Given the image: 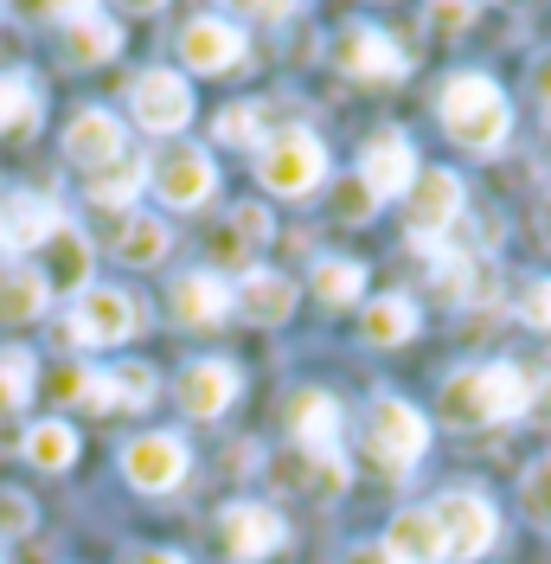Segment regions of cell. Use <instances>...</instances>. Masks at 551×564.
<instances>
[{
	"mask_svg": "<svg viewBox=\"0 0 551 564\" xmlns=\"http://www.w3.org/2000/svg\"><path fill=\"white\" fill-rule=\"evenodd\" d=\"M238 386H244V372L231 359H193V366H180L173 398H180L186 417H225L238 404Z\"/></svg>",
	"mask_w": 551,
	"mask_h": 564,
	"instance_id": "8fae6325",
	"label": "cell"
},
{
	"mask_svg": "<svg viewBox=\"0 0 551 564\" xmlns=\"http://www.w3.org/2000/svg\"><path fill=\"white\" fill-rule=\"evenodd\" d=\"M539 231H545V245H551V199H545V212H539Z\"/></svg>",
	"mask_w": 551,
	"mask_h": 564,
	"instance_id": "c3c4849f",
	"label": "cell"
},
{
	"mask_svg": "<svg viewBox=\"0 0 551 564\" xmlns=\"http://www.w3.org/2000/svg\"><path fill=\"white\" fill-rule=\"evenodd\" d=\"M136 327H141L136 295H122V289H84L77 315L65 321V340H77V347H122Z\"/></svg>",
	"mask_w": 551,
	"mask_h": 564,
	"instance_id": "5b68a950",
	"label": "cell"
},
{
	"mask_svg": "<svg viewBox=\"0 0 551 564\" xmlns=\"http://www.w3.org/2000/svg\"><path fill=\"white\" fill-rule=\"evenodd\" d=\"M341 218H353V225H366V218H372V212H379V199H372V193H366V180H341Z\"/></svg>",
	"mask_w": 551,
	"mask_h": 564,
	"instance_id": "8d00e7d4",
	"label": "cell"
},
{
	"mask_svg": "<svg viewBox=\"0 0 551 564\" xmlns=\"http://www.w3.org/2000/svg\"><path fill=\"white\" fill-rule=\"evenodd\" d=\"M39 250H45V270H39L45 289H65V295H71V289H84V282H90V245H84V231L58 225Z\"/></svg>",
	"mask_w": 551,
	"mask_h": 564,
	"instance_id": "603a6c76",
	"label": "cell"
},
{
	"mask_svg": "<svg viewBox=\"0 0 551 564\" xmlns=\"http://www.w3.org/2000/svg\"><path fill=\"white\" fill-rule=\"evenodd\" d=\"M26 129H39V90L33 77L7 70L0 77V135H26Z\"/></svg>",
	"mask_w": 551,
	"mask_h": 564,
	"instance_id": "4dcf8cb0",
	"label": "cell"
},
{
	"mask_svg": "<svg viewBox=\"0 0 551 564\" xmlns=\"http://www.w3.org/2000/svg\"><path fill=\"white\" fill-rule=\"evenodd\" d=\"M532 386L514 359H482V366H462L443 379V417L455 430H487V423H514L526 417Z\"/></svg>",
	"mask_w": 551,
	"mask_h": 564,
	"instance_id": "6da1fadb",
	"label": "cell"
},
{
	"mask_svg": "<svg viewBox=\"0 0 551 564\" xmlns=\"http://www.w3.org/2000/svg\"><path fill=\"white\" fill-rule=\"evenodd\" d=\"M122 52V26L104 20V13H84V20H71L65 33V58L71 65H109Z\"/></svg>",
	"mask_w": 551,
	"mask_h": 564,
	"instance_id": "484cf974",
	"label": "cell"
},
{
	"mask_svg": "<svg viewBox=\"0 0 551 564\" xmlns=\"http://www.w3.org/2000/svg\"><path fill=\"white\" fill-rule=\"evenodd\" d=\"M45 302H52V289H45L39 270H20V263L0 270V327H26V321H39Z\"/></svg>",
	"mask_w": 551,
	"mask_h": 564,
	"instance_id": "cb8c5ba5",
	"label": "cell"
},
{
	"mask_svg": "<svg viewBox=\"0 0 551 564\" xmlns=\"http://www.w3.org/2000/svg\"><path fill=\"white\" fill-rule=\"evenodd\" d=\"M430 513H436V527H443V552L455 564L482 558L487 545L500 539V520H494V507H487L482 494H443V500H430Z\"/></svg>",
	"mask_w": 551,
	"mask_h": 564,
	"instance_id": "52a82bcc",
	"label": "cell"
},
{
	"mask_svg": "<svg viewBox=\"0 0 551 564\" xmlns=\"http://www.w3.org/2000/svg\"><path fill=\"white\" fill-rule=\"evenodd\" d=\"M519 507H526L532 527L551 532V462H532V468H526V481H519Z\"/></svg>",
	"mask_w": 551,
	"mask_h": 564,
	"instance_id": "d590c367",
	"label": "cell"
},
{
	"mask_svg": "<svg viewBox=\"0 0 551 564\" xmlns=\"http://www.w3.org/2000/svg\"><path fill=\"white\" fill-rule=\"evenodd\" d=\"M168 302H173V321H180V327H218V321L238 308V295H231L225 282L212 276V270H193V276H180Z\"/></svg>",
	"mask_w": 551,
	"mask_h": 564,
	"instance_id": "d6986e66",
	"label": "cell"
},
{
	"mask_svg": "<svg viewBox=\"0 0 551 564\" xmlns=\"http://www.w3.org/2000/svg\"><path fill=\"white\" fill-rule=\"evenodd\" d=\"M65 154L77 161V167H109V161H122L129 154V141H122V122L109 116V109H77L65 129Z\"/></svg>",
	"mask_w": 551,
	"mask_h": 564,
	"instance_id": "9a60e30c",
	"label": "cell"
},
{
	"mask_svg": "<svg viewBox=\"0 0 551 564\" xmlns=\"http://www.w3.org/2000/svg\"><path fill=\"white\" fill-rule=\"evenodd\" d=\"M129 13H154V7H168V0H122Z\"/></svg>",
	"mask_w": 551,
	"mask_h": 564,
	"instance_id": "7dc6e473",
	"label": "cell"
},
{
	"mask_svg": "<svg viewBox=\"0 0 551 564\" xmlns=\"http://www.w3.org/2000/svg\"><path fill=\"white\" fill-rule=\"evenodd\" d=\"M218 532H225V552H231L238 564H257V558H270V552H282V545H289V520H282L276 507H257V500L225 507Z\"/></svg>",
	"mask_w": 551,
	"mask_h": 564,
	"instance_id": "7c38bea8",
	"label": "cell"
},
{
	"mask_svg": "<svg viewBox=\"0 0 551 564\" xmlns=\"http://www.w3.org/2000/svg\"><path fill=\"white\" fill-rule=\"evenodd\" d=\"M263 245H270V212L238 206V250H263Z\"/></svg>",
	"mask_w": 551,
	"mask_h": 564,
	"instance_id": "74e56055",
	"label": "cell"
},
{
	"mask_svg": "<svg viewBox=\"0 0 551 564\" xmlns=\"http://www.w3.org/2000/svg\"><path fill=\"white\" fill-rule=\"evenodd\" d=\"M519 315L532 321V327H545V334H551V276L526 289V302H519Z\"/></svg>",
	"mask_w": 551,
	"mask_h": 564,
	"instance_id": "b9f144b4",
	"label": "cell"
},
{
	"mask_svg": "<svg viewBox=\"0 0 551 564\" xmlns=\"http://www.w3.org/2000/svg\"><path fill=\"white\" fill-rule=\"evenodd\" d=\"M359 295H366V263H353V257H321V263H314V302H321V308L341 315Z\"/></svg>",
	"mask_w": 551,
	"mask_h": 564,
	"instance_id": "4316f807",
	"label": "cell"
},
{
	"mask_svg": "<svg viewBox=\"0 0 551 564\" xmlns=\"http://www.w3.org/2000/svg\"><path fill=\"white\" fill-rule=\"evenodd\" d=\"M276 481L302 494H341L346 488V462L341 449H295L289 462H276Z\"/></svg>",
	"mask_w": 551,
	"mask_h": 564,
	"instance_id": "7402d4cb",
	"label": "cell"
},
{
	"mask_svg": "<svg viewBox=\"0 0 551 564\" xmlns=\"http://www.w3.org/2000/svg\"><path fill=\"white\" fill-rule=\"evenodd\" d=\"M20 13L26 20H84L90 0H20Z\"/></svg>",
	"mask_w": 551,
	"mask_h": 564,
	"instance_id": "60d3db41",
	"label": "cell"
},
{
	"mask_svg": "<svg viewBox=\"0 0 551 564\" xmlns=\"http://www.w3.org/2000/svg\"><path fill=\"white\" fill-rule=\"evenodd\" d=\"M423 449H430L423 411L404 404V398H379V404H372V423H366V456H372V468L411 475L417 462H423Z\"/></svg>",
	"mask_w": 551,
	"mask_h": 564,
	"instance_id": "277c9868",
	"label": "cell"
},
{
	"mask_svg": "<svg viewBox=\"0 0 551 564\" xmlns=\"http://www.w3.org/2000/svg\"><path fill=\"white\" fill-rule=\"evenodd\" d=\"M462 180L449 174V167H430V174H417V186L404 193V225H411L417 245H436L449 225L462 218Z\"/></svg>",
	"mask_w": 551,
	"mask_h": 564,
	"instance_id": "30bf717a",
	"label": "cell"
},
{
	"mask_svg": "<svg viewBox=\"0 0 551 564\" xmlns=\"http://www.w3.org/2000/svg\"><path fill=\"white\" fill-rule=\"evenodd\" d=\"M359 334H366V347H404L417 334V302L411 295H379V302H366Z\"/></svg>",
	"mask_w": 551,
	"mask_h": 564,
	"instance_id": "d4e9b609",
	"label": "cell"
},
{
	"mask_svg": "<svg viewBox=\"0 0 551 564\" xmlns=\"http://www.w3.org/2000/svg\"><path fill=\"white\" fill-rule=\"evenodd\" d=\"M33 527V500L26 494H0V539H20Z\"/></svg>",
	"mask_w": 551,
	"mask_h": 564,
	"instance_id": "f35d334b",
	"label": "cell"
},
{
	"mask_svg": "<svg viewBox=\"0 0 551 564\" xmlns=\"http://www.w3.org/2000/svg\"><path fill=\"white\" fill-rule=\"evenodd\" d=\"M231 7H238V13H250V20H289L302 0H231Z\"/></svg>",
	"mask_w": 551,
	"mask_h": 564,
	"instance_id": "7bdbcfd3",
	"label": "cell"
},
{
	"mask_svg": "<svg viewBox=\"0 0 551 564\" xmlns=\"http://www.w3.org/2000/svg\"><path fill=\"white\" fill-rule=\"evenodd\" d=\"M129 109L148 135H180L193 122V84L180 70H141L129 84Z\"/></svg>",
	"mask_w": 551,
	"mask_h": 564,
	"instance_id": "8992f818",
	"label": "cell"
},
{
	"mask_svg": "<svg viewBox=\"0 0 551 564\" xmlns=\"http://www.w3.org/2000/svg\"><path fill=\"white\" fill-rule=\"evenodd\" d=\"M33 379H39V366H33V352H26V347L0 352V417H7V411H20V404L33 398Z\"/></svg>",
	"mask_w": 551,
	"mask_h": 564,
	"instance_id": "836d02e7",
	"label": "cell"
},
{
	"mask_svg": "<svg viewBox=\"0 0 551 564\" xmlns=\"http://www.w3.org/2000/svg\"><path fill=\"white\" fill-rule=\"evenodd\" d=\"M218 193V167H212L206 148H168L154 161V199L173 212H199Z\"/></svg>",
	"mask_w": 551,
	"mask_h": 564,
	"instance_id": "ba28073f",
	"label": "cell"
},
{
	"mask_svg": "<svg viewBox=\"0 0 551 564\" xmlns=\"http://www.w3.org/2000/svg\"><path fill=\"white\" fill-rule=\"evenodd\" d=\"M58 225H65V212L52 206V199H39V193H13V199H0V245L7 250H39Z\"/></svg>",
	"mask_w": 551,
	"mask_h": 564,
	"instance_id": "e0dca14e",
	"label": "cell"
},
{
	"mask_svg": "<svg viewBox=\"0 0 551 564\" xmlns=\"http://www.w3.org/2000/svg\"><path fill=\"white\" fill-rule=\"evenodd\" d=\"M334 65L346 70V77H404L411 70V52L398 45L391 33H379V26H353V33H341V45H334Z\"/></svg>",
	"mask_w": 551,
	"mask_h": 564,
	"instance_id": "5bb4252c",
	"label": "cell"
},
{
	"mask_svg": "<svg viewBox=\"0 0 551 564\" xmlns=\"http://www.w3.org/2000/svg\"><path fill=\"white\" fill-rule=\"evenodd\" d=\"M430 257V276H436V295H443L449 308H462V302H475V263L462 257V250H443V245H417Z\"/></svg>",
	"mask_w": 551,
	"mask_h": 564,
	"instance_id": "f1b7e54d",
	"label": "cell"
},
{
	"mask_svg": "<svg viewBox=\"0 0 551 564\" xmlns=\"http://www.w3.org/2000/svg\"><path fill=\"white\" fill-rule=\"evenodd\" d=\"M26 462H33V468H71V462H77V430H71V423H33V430H26Z\"/></svg>",
	"mask_w": 551,
	"mask_h": 564,
	"instance_id": "1f68e13d",
	"label": "cell"
},
{
	"mask_svg": "<svg viewBox=\"0 0 551 564\" xmlns=\"http://www.w3.org/2000/svg\"><path fill=\"white\" fill-rule=\"evenodd\" d=\"M109 391H116V411H148L154 404V366H141V359H122V366H109Z\"/></svg>",
	"mask_w": 551,
	"mask_h": 564,
	"instance_id": "d6a6232c",
	"label": "cell"
},
{
	"mask_svg": "<svg viewBox=\"0 0 551 564\" xmlns=\"http://www.w3.org/2000/svg\"><path fill=\"white\" fill-rule=\"evenodd\" d=\"M532 84H539V97H545V109H551V58H539V70H532Z\"/></svg>",
	"mask_w": 551,
	"mask_h": 564,
	"instance_id": "ee69618b",
	"label": "cell"
},
{
	"mask_svg": "<svg viewBox=\"0 0 551 564\" xmlns=\"http://www.w3.org/2000/svg\"><path fill=\"white\" fill-rule=\"evenodd\" d=\"M136 564H186V558H180V552H141Z\"/></svg>",
	"mask_w": 551,
	"mask_h": 564,
	"instance_id": "bcb514c9",
	"label": "cell"
},
{
	"mask_svg": "<svg viewBox=\"0 0 551 564\" xmlns=\"http://www.w3.org/2000/svg\"><path fill=\"white\" fill-rule=\"evenodd\" d=\"M238 308L257 327H282V321L295 315V282L276 276V270H250V276L238 282Z\"/></svg>",
	"mask_w": 551,
	"mask_h": 564,
	"instance_id": "44dd1931",
	"label": "cell"
},
{
	"mask_svg": "<svg viewBox=\"0 0 551 564\" xmlns=\"http://www.w3.org/2000/svg\"><path fill=\"white\" fill-rule=\"evenodd\" d=\"M212 141H218V148H263V109H257V104L218 109V122H212Z\"/></svg>",
	"mask_w": 551,
	"mask_h": 564,
	"instance_id": "e575fe53",
	"label": "cell"
},
{
	"mask_svg": "<svg viewBox=\"0 0 551 564\" xmlns=\"http://www.w3.org/2000/svg\"><path fill=\"white\" fill-rule=\"evenodd\" d=\"M257 180H263V193H276V199H309L314 186L327 180V148H321V135H309V129L263 135V148H257Z\"/></svg>",
	"mask_w": 551,
	"mask_h": 564,
	"instance_id": "3957f363",
	"label": "cell"
},
{
	"mask_svg": "<svg viewBox=\"0 0 551 564\" xmlns=\"http://www.w3.org/2000/svg\"><path fill=\"white\" fill-rule=\"evenodd\" d=\"M116 257H122V263H136V270L161 263V257H168V225H161V218H148V212H136V218L122 225V238H116Z\"/></svg>",
	"mask_w": 551,
	"mask_h": 564,
	"instance_id": "f546056e",
	"label": "cell"
},
{
	"mask_svg": "<svg viewBox=\"0 0 551 564\" xmlns=\"http://www.w3.org/2000/svg\"><path fill=\"white\" fill-rule=\"evenodd\" d=\"M385 558L391 564H449L436 513H430V507H404V513L391 520V532H385Z\"/></svg>",
	"mask_w": 551,
	"mask_h": 564,
	"instance_id": "2e32d148",
	"label": "cell"
},
{
	"mask_svg": "<svg viewBox=\"0 0 551 564\" xmlns=\"http://www.w3.org/2000/svg\"><path fill=\"white\" fill-rule=\"evenodd\" d=\"M443 129L455 135V148L468 154H500V141L514 135V109H507V90L487 77V70H462L443 84Z\"/></svg>",
	"mask_w": 551,
	"mask_h": 564,
	"instance_id": "7a4b0ae2",
	"label": "cell"
},
{
	"mask_svg": "<svg viewBox=\"0 0 551 564\" xmlns=\"http://www.w3.org/2000/svg\"><path fill=\"white\" fill-rule=\"evenodd\" d=\"M289 436L295 449H341V404L334 391H295L289 398Z\"/></svg>",
	"mask_w": 551,
	"mask_h": 564,
	"instance_id": "ffe728a7",
	"label": "cell"
},
{
	"mask_svg": "<svg viewBox=\"0 0 551 564\" xmlns=\"http://www.w3.org/2000/svg\"><path fill=\"white\" fill-rule=\"evenodd\" d=\"M180 58H186V70H199V77L231 70L244 58V33L231 20H193V26L180 33Z\"/></svg>",
	"mask_w": 551,
	"mask_h": 564,
	"instance_id": "ac0fdd59",
	"label": "cell"
},
{
	"mask_svg": "<svg viewBox=\"0 0 551 564\" xmlns=\"http://www.w3.org/2000/svg\"><path fill=\"white\" fill-rule=\"evenodd\" d=\"M475 20V0H430V26L436 33H462Z\"/></svg>",
	"mask_w": 551,
	"mask_h": 564,
	"instance_id": "ab89813d",
	"label": "cell"
},
{
	"mask_svg": "<svg viewBox=\"0 0 551 564\" xmlns=\"http://www.w3.org/2000/svg\"><path fill=\"white\" fill-rule=\"evenodd\" d=\"M141 186H148V161L141 154H122V161H109V167H97L90 174V206H129Z\"/></svg>",
	"mask_w": 551,
	"mask_h": 564,
	"instance_id": "83f0119b",
	"label": "cell"
},
{
	"mask_svg": "<svg viewBox=\"0 0 551 564\" xmlns=\"http://www.w3.org/2000/svg\"><path fill=\"white\" fill-rule=\"evenodd\" d=\"M186 468H193V456H186V443H180L173 430H148V436H136V443L122 449V475H129V488H141V494L180 488Z\"/></svg>",
	"mask_w": 551,
	"mask_h": 564,
	"instance_id": "9c48e42d",
	"label": "cell"
},
{
	"mask_svg": "<svg viewBox=\"0 0 551 564\" xmlns=\"http://www.w3.org/2000/svg\"><path fill=\"white\" fill-rule=\"evenodd\" d=\"M359 180H366L372 199H398V193H411L417 186L411 135H404V129H379V135L366 141V154H359Z\"/></svg>",
	"mask_w": 551,
	"mask_h": 564,
	"instance_id": "4fadbf2b",
	"label": "cell"
},
{
	"mask_svg": "<svg viewBox=\"0 0 551 564\" xmlns=\"http://www.w3.org/2000/svg\"><path fill=\"white\" fill-rule=\"evenodd\" d=\"M353 564H391V558H385V545H359V552H353Z\"/></svg>",
	"mask_w": 551,
	"mask_h": 564,
	"instance_id": "f6af8a7d",
	"label": "cell"
}]
</instances>
